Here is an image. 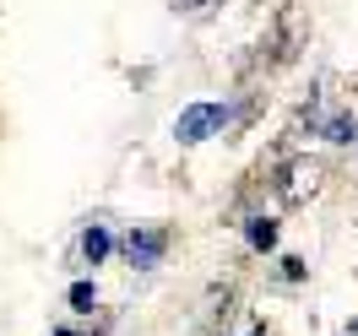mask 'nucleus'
Returning a JSON list of instances; mask_svg holds the SVG:
<instances>
[{
	"label": "nucleus",
	"instance_id": "3",
	"mask_svg": "<svg viewBox=\"0 0 358 336\" xmlns=\"http://www.w3.org/2000/svg\"><path fill=\"white\" fill-rule=\"evenodd\" d=\"M163 249H169V233H163V228H131V233H125V261H131L136 271H152L157 261H163Z\"/></svg>",
	"mask_w": 358,
	"mask_h": 336
},
{
	"label": "nucleus",
	"instance_id": "2",
	"mask_svg": "<svg viewBox=\"0 0 358 336\" xmlns=\"http://www.w3.org/2000/svg\"><path fill=\"white\" fill-rule=\"evenodd\" d=\"M304 125H310L315 136H326V141H336V147H348V141H358V119L348 109H320V98H315V109H304Z\"/></svg>",
	"mask_w": 358,
	"mask_h": 336
},
{
	"label": "nucleus",
	"instance_id": "10",
	"mask_svg": "<svg viewBox=\"0 0 358 336\" xmlns=\"http://www.w3.org/2000/svg\"><path fill=\"white\" fill-rule=\"evenodd\" d=\"M348 336H358V326H353V331H348Z\"/></svg>",
	"mask_w": 358,
	"mask_h": 336
},
{
	"label": "nucleus",
	"instance_id": "6",
	"mask_svg": "<svg viewBox=\"0 0 358 336\" xmlns=\"http://www.w3.org/2000/svg\"><path fill=\"white\" fill-rule=\"evenodd\" d=\"M245 239H250L255 249H271V244H277V223H271V217H250Z\"/></svg>",
	"mask_w": 358,
	"mask_h": 336
},
{
	"label": "nucleus",
	"instance_id": "8",
	"mask_svg": "<svg viewBox=\"0 0 358 336\" xmlns=\"http://www.w3.org/2000/svg\"><path fill=\"white\" fill-rule=\"evenodd\" d=\"M212 6H223V0H174V11H185V17H206Z\"/></svg>",
	"mask_w": 358,
	"mask_h": 336
},
{
	"label": "nucleus",
	"instance_id": "7",
	"mask_svg": "<svg viewBox=\"0 0 358 336\" xmlns=\"http://www.w3.org/2000/svg\"><path fill=\"white\" fill-rule=\"evenodd\" d=\"M71 309L92 314V309H98V288H92V282H76V288H71Z\"/></svg>",
	"mask_w": 358,
	"mask_h": 336
},
{
	"label": "nucleus",
	"instance_id": "5",
	"mask_svg": "<svg viewBox=\"0 0 358 336\" xmlns=\"http://www.w3.org/2000/svg\"><path fill=\"white\" fill-rule=\"evenodd\" d=\"M114 249V239H109V228H98L92 223L87 233H82V261H87V266H98V261H103V255H109Z\"/></svg>",
	"mask_w": 358,
	"mask_h": 336
},
{
	"label": "nucleus",
	"instance_id": "4",
	"mask_svg": "<svg viewBox=\"0 0 358 336\" xmlns=\"http://www.w3.org/2000/svg\"><path fill=\"white\" fill-rule=\"evenodd\" d=\"M282 174H288V184H282V196H288V201H304V196L315 190V180H320V168H315V163H288Z\"/></svg>",
	"mask_w": 358,
	"mask_h": 336
},
{
	"label": "nucleus",
	"instance_id": "1",
	"mask_svg": "<svg viewBox=\"0 0 358 336\" xmlns=\"http://www.w3.org/2000/svg\"><path fill=\"white\" fill-rule=\"evenodd\" d=\"M228 125V103H190V109L174 119V136L185 141V147H196V141H206V136H217Z\"/></svg>",
	"mask_w": 358,
	"mask_h": 336
},
{
	"label": "nucleus",
	"instance_id": "9",
	"mask_svg": "<svg viewBox=\"0 0 358 336\" xmlns=\"http://www.w3.org/2000/svg\"><path fill=\"white\" fill-rule=\"evenodd\" d=\"M55 336H76V331H55Z\"/></svg>",
	"mask_w": 358,
	"mask_h": 336
}]
</instances>
